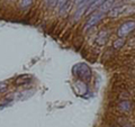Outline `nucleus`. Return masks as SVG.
I'll return each instance as SVG.
<instances>
[{
  "label": "nucleus",
  "mask_w": 135,
  "mask_h": 127,
  "mask_svg": "<svg viewBox=\"0 0 135 127\" xmlns=\"http://www.w3.org/2000/svg\"><path fill=\"white\" fill-rule=\"evenodd\" d=\"M124 9H125V7H115V8H113V9H110L108 11V16L110 18H116L119 15H122Z\"/></svg>",
  "instance_id": "obj_6"
},
{
  "label": "nucleus",
  "mask_w": 135,
  "mask_h": 127,
  "mask_svg": "<svg viewBox=\"0 0 135 127\" xmlns=\"http://www.w3.org/2000/svg\"><path fill=\"white\" fill-rule=\"evenodd\" d=\"M104 17V14H101V13H93L91 15V16L88 18V20H87V24H86V29L87 28H89V27H91V26H95L96 24H98L100 20H101V18Z\"/></svg>",
  "instance_id": "obj_3"
},
{
  "label": "nucleus",
  "mask_w": 135,
  "mask_h": 127,
  "mask_svg": "<svg viewBox=\"0 0 135 127\" xmlns=\"http://www.w3.org/2000/svg\"><path fill=\"white\" fill-rule=\"evenodd\" d=\"M95 1L96 0H83L79 6H80V8H86V6H89V5H91V3L95 2Z\"/></svg>",
  "instance_id": "obj_11"
},
{
  "label": "nucleus",
  "mask_w": 135,
  "mask_h": 127,
  "mask_svg": "<svg viewBox=\"0 0 135 127\" xmlns=\"http://www.w3.org/2000/svg\"><path fill=\"white\" fill-rule=\"evenodd\" d=\"M82 1H83V0H76V3H77V5H80Z\"/></svg>",
  "instance_id": "obj_16"
},
{
  "label": "nucleus",
  "mask_w": 135,
  "mask_h": 127,
  "mask_svg": "<svg viewBox=\"0 0 135 127\" xmlns=\"http://www.w3.org/2000/svg\"><path fill=\"white\" fill-rule=\"evenodd\" d=\"M8 88V85L5 82H0V92H5Z\"/></svg>",
  "instance_id": "obj_14"
},
{
  "label": "nucleus",
  "mask_w": 135,
  "mask_h": 127,
  "mask_svg": "<svg viewBox=\"0 0 135 127\" xmlns=\"http://www.w3.org/2000/svg\"><path fill=\"white\" fill-rule=\"evenodd\" d=\"M32 1L33 0H20V2H19V5H20V7H23V8H25V7H28L32 3Z\"/></svg>",
  "instance_id": "obj_13"
},
{
  "label": "nucleus",
  "mask_w": 135,
  "mask_h": 127,
  "mask_svg": "<svg viewBox=\"0 0 135 127\" xmlns=\"http://www.w3.org/2000/svg\"><path fill=\"white\" fill-rule=\"evenodd\" d=\"M101 2H104V1H102V0H96L95 2H92L91 5H90L89 6V8H88V10H87V14H90V13H92V11H93V9H96V8H97V7L99 6V5H100V3Z\"/></svg>",
  "instance_id": "obj_9"
},
{
  "label": "nucleus",
  "mask_w": 135,
  "mask_h": 127,
  "mask_svg": "<svg viewBox=\"0 0 135 127\" xmlns=\"http://www.w3.org/2000/svg\"><path fill=\"white\" fill-rule=\"evenodd\" d=\"M30 80H32V77H30V75H28V74L19 75V77L16 79V81H15V85H26V83H29Z\"/></svg>",
  "instance_id": "obj_5"
},
{
  "label": "nucleus",
  "mask_w": 135,
  "mask_h": 127,
  "mask_svg": "<svg viewBox=\"0 0 135 127\" xmlns=\"http://www.w3.org/2000/svg\"><path fill=\"white\" fill-rule=\"evenodd\" d=\"M107 38H108V33L106 32V30H104V32H101L98 35L96 42H97V44H99V45H104L106 43V41H107Z\"/></svg>",
  "instance_id": "obj_7"
},
{
  "label": "nucleus",
  "mask_w": 135,
  "mask_h": 127,
  "mask_svg": "<svg viewBox=\"0 0 135 127\" xmlns=\"http://www.w3.org/2000/svg\"><path fill=\"white\" fill-rule=\"evenodd\" d=\"M68 1H69V0H59V1H57V6H59L60 9H61V8H62L66 2H68Z\"/></svg>",
  "instance_id": "obj_15"
},
{
  "label": "nucleus",
  "mask_w": 135,
  "mask_h": 127,
  "mask_svg": "<svg viewBox=\"0 0 135 127\" xmlns=\"http://www.w3.org/2000/svg\"><path fill=\"white\" fill-rule=\"evenodd\" d=\"M124 39L123 38H118V39H116L115 42H114V44H113V46H114V49H121L123 45H124Z\"/></svg>",
  "instance_id": "obj_10"
},
{
  "label": "nucleus",
  "mask_w": 135,
  "mask_h": 127,
  "mask_svg": "<svg viewBox=\"0 0 135 127\" xmlns=\"http://www.w3.org/2000/svg\"><path fill=\"white\" fill-rule=\"evenodd\" d=\"M115 2H116V0H105L100 5V7H99V13H101V14L108 13L109 10L113 8V5Z\"/></svg>",
  "instance_id": "obj_4"
},
{
  "label": "nucleus",
  "mask_w": 135,
  "mask_h": 127,
  "mask_svg": "<svg viewBox=\"0 0 135 127\" xmlns=\"http://www.w3.org/2000/svg\"><path fill=\"white\" fill-rule=\"evenodd\" d=\"M44 3L47 7H54L57 3V0H44Z\"/></svg>",
  "instance_id": "obj_12"
},
{
  "label": "nucleus",
  "mask_w": 135,
  "mask_h": 127,
  "mask_svg": "<svg viewBox=\"0 0 135 127\" xmlns=\"http://www.w3.org/2000/svg\"><path fill=\"white\" fill-rule=\"evenodd\" d=\"M118 109L119 110H123V111H128L131 109V105H129L128 101H123V102L119 104Z\"/></svg>",
  "instance_id": "obj_8"
},
{
  "label": "nucleus",
  "mask_w": 135,
  "mask_h": 127,
  "mask_svg": "<svg viewBox=\"0 0 135 127\" xmlns=\"http://www.w3.org/2000/svg\"><path fill=\"white\" fill-rule=\"evenodd\" d=\"M73 74L78 77L81 80H85V81H89L90 78H91V70L87 64L85 63H78L72 68Z\"/></svg>",
  "instance_id": "obj_1"
},
{
  "label": "nucleus",
  "mask_w": 135,
  "mask_h": 127,
  "mask_svg": "<svg viewBox=\"0 0 135 127\" xmlns=\"http://www.w3.org/2000/svg\"><path fill=\"white\" fill-rule=\"evenodd\" d=\"M134 29H135V21L134 20H129V21H126V23H124L123 25L119 26L117 34H118L119 37H124V36H126Z\"/></svg>",
  "instance_id": "obj_2"
}]
</instances>
